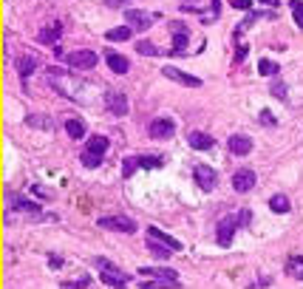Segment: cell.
I'll return each instance as SVG.
<instances>
[{"label": "cell", "mask_w": 303, "mask_h": 289, "mask_svg": "<svg viewBox=\"0 0 303 289\" xmlns=\"http://www.w3.org/2000/svg\"><path fill=\"white\" fill-rule=\"evenodd\" d=\"M252 221V210H235V213L224 215L219 221V235H215V241H219V247H230L232 244V235H235L238 227H247V224Z\"/></svg>", "instance_id": "cell-1"}, {"label": "cell", "mask_w": 303, "mask_h": 289, "mask_svg": "<svg viewBox=\"0 0 303 289\" xmlns=\"http://www.w3.org/2000/svg\"><path fill=\"white\" fill-rule=\"evenodd\" d=\"M108 148H111V142H108V136H91L88 139V148L82 150V165L88 167V170H94V167H99L102 165V156L108 153Z\"/></svg>", "instance_id": "cell-2"}, {"label": "cell", "mask_w": 303, "mask_h": 289, "mask_svg": "<svg viewBox=\"0 0 303 289\" xmlns=\"http://www.w3.org/2000/svg\"><path fill=\"white\" fill-rule=\"evenodd\" d=\"M94 264H97L99 275H102V281L108 283V286H114V289H127V281H131V278H127L116 264H111L108 258H97Z\"/></svg>", "instance_id": "cell-3"}, {"label": "cell", "mask_w": 303, "mask_h": 289, "mask_svg": "<svg viewBox=\"0 0 303 289\" xmlns=\"http://www.w3.org/2000/svg\"><path fill=\"white\" fill-rule=\"evenodd\" d=\"M97 224L102 230H114V233H136V218H131V215H125V213L102 215Z\"/></svg>", "instance_id": "cell-4"}, {"label": "cell", "mask_w": 303, "mask_h": 289, "mask_svg": "<svg viewBox=\"0 0 303 289\" xmlns=\"http://www.w3.org/2000/svg\"><path fill=\"white\" fill-rule=\"evenodd\" d=\"M162 17L159 12H142V9H125V20L134 31H147L156 20Z\"/></svg>", "instance_id": "cell-5"}, {"label": "cell", "mask_w": 303, "mask_h": 289, "mask_svg": "<svg viewBox=\"0 0 303 289\" xmlns=\"http://www.w3.org/2000/svg\"><path fill=\"white\" fill-rule=\"evenodd\" d=\"M62 60H66L71 68H79V71H91V68L99 62V57H97V51H91V49H79V51H71L68 57H62Z\"/></svg>", "instance_id": "cell-6"}, {"label": "cell", "mask_w": 303, "mask_h": 289, "mask_svg": "<svg viewBox=\"0 0 303 289\" xmlns=\"http://www.w3.org/2000/svg\"><path fill=\"white\" fill-rule=\"evenodd\" d=\"M147 134L153 136V139H170V136L176 134V122L167 117H159L150 122V128H147Z\"/></svg>", "instance_id": "cell-7"}, {"label": "cell", "mask_w": 303, "mask_h": 289, "mask_svg": "<svg viewBox=\"0 0 303 289\" xmlns=\"http://www.w3.org/2000/svg\"><path fill=\"white\" fill-rule=\"evenodd\" d=\"M193 176H196V182H199V187H201L204 193H210L212 187H215V182H219V173L212 170L210 165H196Z\"/></svg>", "instance_id": "cell-8"}, {"label": "cell", "mask_w": 303, "mask_h": 289, "mask_svg": "<svg viewBox=\"0 0 303 289\" xmlns=\"http://www.w3.org/2000/svg\"><path fill=\"white\" fill-rule=\"evenodd\" d=\"M255 187V170L252 167H241V170H235V176H232V190L235 193H247Z\"/></svg>", "instance_id": "cell-9"}, {"label": "cell", "mask_w": 303, "mask_h": 289, "mask_svg": "<svg viewBox=\"0 0 303 289\" xmlns=\"http://www.w3.org/2000/svg\"><path fill=\"white\" fill-rule=\"evenodd\" d=\"M167 80H173V82H179V85H187V88H201V80L199 77H190V74H184V71H179V68H173V65H164V71H162Z\"/></svg>", "instance_id": "cell-10"}, {"label": "cell", "mask_w": 303, "mask_h": 289, "mask_svg": "<svg viewBox=\"0 0 303 289\" xmlns=\"http://www.w3.org/2000/svg\"><path fill=\"white\" fill-rule=\"evenodd\" d=\"M105 62H108V68L114 71V74H127V71H131V62H127V57L119 54V51H114V49L105 51Z\"/></svg>", "instance_id": "cell-11"}, {"label": "cell", "mask_w": 303, "mask_h": 289, "mask_svg": "<svg viewBox=\"0 0 303 289\" xmlns=\"http://www.w3.org/2000/svg\"><path fill=\"white\" fill-rule=\"evenodd\" d=\"M227 148H230L232 156H247L249 150H252V139L244 136V134H232L230 142H227Z\"/></svg>", "instance_id": "cell-12"}, {"label": "cell", "mask_w": 303, "mask_h": 289, "mask_svg": "<svg viewBox=\"0 0 303 289\" xmlns=\"http://www.w3.org/2000/svg\"><path fill=\"white\" fill-rule=\"evenodd\" d=\"M170 31H173V51L170 54H184V46H187V26L184 23H170Z\"/></svg>", "instance_id": "cell-13"}, {"label": "cell", "mask_w": 303, "mask_h": 289, "mask_svg": "<svg viewBox=\"0 0 303 289\" xmlns=\"http://www.w3.org/2000/svg\"><path fill=\"white\" fill-rule=\"evenodd\" d=\"M34 68H37V57L34 54H20L17 57V74H20V80H23V85L29 82V77L34 74Z\"/></svg>", "instance_id": "cell-14"}, {"label": "cell", "mask_w": 303, "mask_h": 289, "mask_svg": "<svg viewBox=\"0 0 303 289\" xmlns=\"http://www.w3.org/2000/svg\"><path fill=\"white\" fill-rule=\"evenodd\" d=\"M187 142H190L193 150H212L215 148V139H212L210 134H201V130H193V134L187 136Z\"/></svg>", "instance_id": "cell-15"}, {"label": "cell", "mask_w": 303, "mask_h": 289, "mask_svg": "<svg viewBox=\"0 0 303 289\" xmlns=\"http://www.w3.org/2000/svg\"><path fill=\"white\" fill-rule=\"evenodd\" d=\"M139 275H147V278H164V281H179V272L170 270V266H142Z\"/></svg>", "instance_id": "cell-16"}, {"label": "cell", "mask_w": 303, "mask_h": 289, "mask_svg": "<svg viewBox=\"0 0 303 289\" xmlns=\"http://www.w3.org/2000/svg\"><path fill=\"white\" fill-rule=\"evenodd\" d=\"M147 235H150V238H156V241H162V244H164V247H170L173 252H182V241H179V238H173V235H167L164 230L147 227Z\"/></svg>", "instance_id": "cell-17"}, {"label": "cell", "mask_w": 303, "mask_h": 289, "mask_svg": "<svg viewBox=\"0 0 303 289\" xmlns=\"http://www.w3.org/2000/svg\"><path fill=\"white\" fill-rule=\"evenodd\" d=\"M108 111L114 117H125L127 114V97L125 94H108Z\"/></svg>", "instance_id": "cell-18"}, {"label": "cell", "mask_w": 303, "mask_h": 289, "mask_svg": "<svg viewBox=\"0 0 303 289\" xmlns=\"http://www.w3.org/2000/svg\"><path fill=\"white\" fill-rule=\"evenodd\" d=\"M60 37H62V26H60V23L49 26V29H42L40 34H37V40H40L42 46H54Z\"/></svg>", "instance_id": "cell-19"}, {"label": "cell", "mask_w": 303, "mask_h": 289, "mask_svg": "<svg viewBox=\"0 0 303 289\" xmlns=\"http://www.w3.org/2000/svg\"><path fill=\"white\" fill-rule=\"evenodd\" d=\"M131 26H116V29H111V31H105V40L108 43H125V40H131Z\"/></svg>", "instance_id": "cell-20"}, {"label": "cell", "mask_w": 303, "mask_h": 289, "mask_svg": "<svg viewBox=\"0 0 303 289\" xmlns=\"http://www.w3.org/2000/svg\"><path fill=\"white\" fill-rule=\"evenodd\" d=\"M269 210H272V213H289L292 210V204H289V198L284 196V193H275V196H269Z\"/></svg>", "instance_id": "cell-21"}, {"label": "cell", "mask_w": 303, "mask_h": 289, "mask_svg": "<svg viewBox=\"0 0 303 289\" xmlns=\"http://www.w3.org/2000/svg\"><path fill=\"white\" fill-rule=\"evenodd\" d=\"M280 65L275 60H269V57H264V60H258V74L261 77H278Z\"/></svg>", "instance_id": "cell-22"}, {"label": "cell", "mask_w": 303, "mask_h": 289, "mask_svg": "<svg viewBox=\"0 0 303 289\" xmlns=\"http://www.w3.org/2000/svg\"><path fill=\"white\" fill-rule=\"evenodd\" d=\"M142 289H179L182 281H164V278H156V281H142Z\"/></svg>", "instance_id": "cell-23"}, {"label": "cell", "mask_w": 303, "mask_h": 289, "mask_svg": "<svg viewBox=\"0 0 303 289\" xmlns=\"http://www.w3.org/2000/svg\"><path fill=\"white\" fill-rule=\"evenodd\" d=\"M147 250L153 252V255H156V258H170V247H164L162 241H156V238H150V235H147Z\"/></svg>", "instance_id": "cell-24"}, {"label": "cell", "mask_w": 303, "mask_h": 289, "mask_svg": "<svg viewBox=\"0 0 303 289\" xmlns=\"http://www.w3.org/2000/svg\"><path fill=\"white\" fill-rule=\"evenodd\" d=\"M66 130H68V136H71V139H82V136H85L82 119H66Z\"/></svg>", "instance_id": "cell-25"}, {"label": "cell", "mask_w": 303, "mask_h": 289, "mask_svg": "<svg viewBox=\"0 0 303 289\" xmlns=\"http://www.w3.org/2000/svg\"><path fill=\"white\" fill-rule=\"evenodd\" d=\"M136 51H139V54H145V57H159V54H162V51H159V46L150 43V40H139V43H136Z\"/></svg>", "instance_id": "cell-26"}, {"label": "cell", "mask_w": 303, "mask_h": 289, "mask_svg": "<svg viewBox=\"0 0 303 289\" xmlns=\"http://www.w3.org/2000/svg\"><path fill=\"white\" fill-rule=\"evenodd\" d=\"M26 125H29V128H42V130L51 128L49 117H40V114H29V117H26Z\"/></svg>", "instance_id": "cell-27"}, {"label": "cell", "mask_w": 303, "mask_h": 289, "mask_svg": "<svg viewBox=\"0 0 303 289\" xmlns=\"http://www.w3.org/2000/svg\"><path fill=\"white\" fill-rule=\"evenodd\" d=\"M286 272L295 275L297 281H303V258H289L286 261Z\"/></svg>", "instance_id": "cell-28"}, {"label": "cell", "mask_w": 303, "mask_h": 289, "mask_svg": "<svg viewBox=\"0 0 303 289\" xmlns=\"http://www.w3.org/2000/svg\"><path fill=\"white\" fill-rule=\"evenodd\" d=\"M162 165H164L162 156H139V167H145V170H156Z\"/></svg>", "instance_id": "cell-29"}, {"label": "cell", "mask_w": 303, "mask_h": 289, "mask_svg": "<svg viewBox=\"0 0 303 289\" xmlns=\"http://www.w3.org/2000/svg\"><path fill=\"white\" fill-rule=\"evenodd\" d=\"M289 9H292V17H295L297 29H303V0H292Z\"/></svg>", "instance_id": "cell-30"}, {"label": "cell", "mask_w": 303, "mask_h": 289, "mask_svg": "<svg viewBox=\"0 0 303 289\" xmlns=\"http://www.w3.org/2000/svg\"><path fill=\"white\" fill-rule=\"evenodd\" d=\"M12 207L14 210H26V213H40V204H31V202H26V198H14Z\"/></svg>", "instance_id": "cell-31"}, {"label": "cell", "mask_w": 303, "mask_h": 289, "mask_svg": "<svg viewBox=\"0 0 303 289\" xmlns=\"http://www.w3.org/2000/svg\"><path fill=\"white\" fill-rule=\"evenodd\" d=\"M136 167H139V159H134V156H127V159L122 162V176H125V179H131V173H134Z\"/></svg>", "instance_id": "cell-32"}, {"label": "cell", "mask_w": 303, "mask_h": 289, "mask_svg": "<svg viewBox=\"0 0 303 289\" xmlns=\"http://www.w3.org/2000/svg\"><path fill=\"white\" fill-rule=\"evenodd\" d=\"M272 94L278 99H286V85H284V80H280V77H272Z\"/></svg>", "instance_id": "cell-33"}, {"label": "cell", "mask_w": 303, "mask_h": 289, "mask_svg": "<svg viewBox=\"0 0 303 289\" xmlns=\"http://www.w3.org/2000/svg\"><path fill=\"white\" fill-rule=\"evenodd\" d=\"M230 6L238 9V12H249V9H252V0H230Z\"/></svg>", "instance_id": "cell-34"}, {"label": "cell", "mask_w": 303, "mask_h": 289, "mask_svg": "<svg viewBox=\"0 0 303 289\" xmlns=\"http://www.w3.org/2000/svg\"><path fill=\"white\" fill-rule=\"evenodd\" d=\"M88 283H91L88 278H79V281H74V283H62V286H66V289H85Z\"/></svg>", "instance_id": "cell-35"}, {"label": "cell", "mask_w": 303, "mask_h": 289, "mask_svg": "<svg viewBox=\"0 0 303 289\" xmlns=\"http://www.w3.org/2000/svg\"><path fill=\"white\" fill-rule=\"evenodd\" d=\"M261 125H275V117L269 111H261Z\"/></svg>", "instance_id": "cell-36"}, {"label": "cell", "mask_w": 303, "mask_h": 289, "mask_svg": "<svg viewBox=\"0 0 303 289\" xmlns=\"http://www.w3.org/2000/svg\"><path fill=\"white\" fill-rule=\"evenodd\" d=\"M105 3H108L111 9H122L125 3H131V0H105Z\"/></svg>", "instance_id": "cell-37"}, {"label": "cell", "mask_w": 303, "mask_h": 289, "mask_svg": "<svg viewBox=\"0 0 303 289\" xmlns=\"http://www.w3.org/2000/svg\"><path fill=\"white\" fill-rule=\"evenodd\" d=\"M51 266H54V270H60V266H62V258H57V255H51Z\"/></svg>", "instance_id": "cell-38"}, {"label": "cell", "mask_w": 303, "mask_h": 289, "mask_svg": "<svg viewBox=\"0 0 303 289\" xmlns=\"http://www.w3.org/2000/svg\"><path fill=\"white\" fill-rule=\"evenodd\" d=\"M264 3H267V6H278V0H264Z\"/></svg>", "instance_id": "cell-39"}]
</instances>
